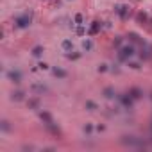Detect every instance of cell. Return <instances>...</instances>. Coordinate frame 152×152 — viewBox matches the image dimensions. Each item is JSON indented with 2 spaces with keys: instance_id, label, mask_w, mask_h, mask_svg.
Masks as SVG:
<instances>
[{
  "instance_id": "6",
  "label": "cell",
  "mask_w": 152,
  "mask_h": 152,
  "mask_svg": "<svg viewBox=\"0 0 152 152\" xmlns=\"http://www.w3.org/2000/svg\"><path fill=\"white\" fill-rule=\"evenodd\" d=\"M115 11H116V14L122 18V20H125L127 16H129V6H123V4H118V6H115Z\"/></svg>"
},
{
  "instance_id": "11",
  "label": "cell",
  "mask_w": 152,
  "mask_h": 152,
  "mask_svg": "<svg viewBox=\"0 0 152 152\" xmlns=\"http://www.w3.org/2000/svg\"><path fill=\"white\" fill-rule=\"evenodd\" d=\"M52 74H54V75L57 77V79H66V77H68L66 70H63V68H57V66H56V68L52 70Z\"/></svg>"
},
{
  "instance_id": "21",
  "label": "cell",
  "mask_w": 152,
  "mask_h": 152,
  "mask_svg": "<svg viewBox=\"0 0 152 152\" xmlns=\"http://www.w3.org/2000/svg\"><path fill=\"white\" fill-rule=\"evenodd\" d=\"M86 109H88V111H95L97 109V104L93 100H86Z\"/></svg>"
},
{
  "instance_id": "26",
  "label": "cell",
  "mask_w": 152,
  "mask_h": 152,
  "mask_svg": "<svg viewBox=\"0 0 152 152\" xmlns=\"http://www.w3.org/2000/svg\"><path fill=\"white\" fill-rule=\"evenodd\" d=\"M38 68H39V70H49V64H47V63H39Z\"/></svg>"
},
{
  "instance_id": "7",
  "label": "cell",
  "mask_w": 152,
  "mask_h": 152,
  "mask_svg": "<svg viewBox=\"0 0 152 152\" xmlns=\"http://www.w3.org/2000/svg\"><path fill=\"white\" fill-rule=\"evenodd\" d=\"M7 79H9L11 82H14V84H20V82H21V74H20L18 70H9V72H7Z\"/></svg>"
},
{
  "instance_id": "17",
  "label": "cell",
  "mask_w": 152,
  "mask_h": 152,
  "mask_svg": "<svg viewBox=\"0 0 152 152\" xmlns=\"http://www.w3.org/2000/svg\"><path fill=\"white\" fill-rule=\"evenodd\" d=\"M61 47H63V49H64V50H66V52H70V50H72V49H74V43H72V41H70V39H64V41H63V43H61Z\"/></svg>"
},
{
  "instance_id": "8",
  "label": "cell",
  "mask_w": 152,
  "mask_h": 152,
  "mask_svg": "<svg viewBox=\"0 0 152 152\" xmlns=\"http://www.w3.org/2000/svg\"><path fill=\"white\" fill-rule=\"evenodd\" d=\"M31 90L34 91V93H38V95H43V93H49V88L45 84H32L31 86Z\"/></svg>"
},
{
  "instance_id": "3",
  "label": "cell",
  "mask_w": 152,
  "mask_h": 152,
  "mask_svg": "<svg viewBox=\"0 0 152 152\" xmlns=\"http://www.w3.org/2000/svg\"><path fill=\"white\" fill-rule=\"evenodd\" d=\"M134 52H136V50H134L133 45H125V47L120 49V52H118V59H120V61H127L129 57H133V56H134Z\"/></svg>"
},
{
  "instance_id": "9",
  "label": "cell",
  "mask_w": 152,
  "mask_h": 152,
  "mask_svg": "<svg viewBox=\"0 0 152 152\" xmlns=\"http://www.w3.org/2000/svg\"><path fill=\"white\" fill-rule=\"evenodd\" d=\"M24 98H25V91H21V90H16V91L11 93V100H14V102H20Z\"/></svg>"
},
{
  "instance_id": "30",
  "label": "cell",
  "mask_w": 152,
  "mask_h": 152,
  "mask_svg": "<svg viewBox=\"0 0 152 152\" xmlns=\"http://www.w3.org/2000/svg\"><path fill=\"white\" fill-rule=\"evenodd\" d=\"M138 20H140V21H145V20H147V14H145V13H140V14H138Z\"/></svg>"
},
{
  "instance_id": "15",
  "label": "cell",
  "mask_w": 152,
  "mask_h": 152,
  "mask_svg": "<svg viewBox=\"0 0 152 152\" xmlns=\"http://www.w3.org/2000/svg\"><path fill=\"white\" fill-rule=\"evenodd\" d=\"M98 31H100V24H98V21H93L91 27H90V36H95Z\"/></svg>"
},
{
  "instance_id": "1",
  "label": "cell",
  "mask_w": 152,
  "mask_h": 152,
  "mask_svg": "<svg viewBox=\"0 0 152 152\" xmlns=\"http://www.w3.org/2000/svg\"><path fill=\"white\" fill-rule=\"evenodd\" d=\"M32 11H27V13H24L21 16H18L16 20H14V25L18 27V29H27L31 24H32Z\"/></svg>"
},
{
  "instance_id": "5",
  "label": "cell",
  "mask_w": 152,
  "mask_h": 152,
  "mask_svg": "<svg viewBox=\"0 0 152 152\" xmlns=\"http://www.w3.org/2000/svg\"><path fill=\"white\" fill-rule=\"evenodd\" d=\"M118 100L122 102V106L125 107V109H133V100H134V98L129 95V93H127V95H118Z\"/></svg>"
},
{
  "instance_id": "2",
  "label": "cell",
  "mask_w": 152,
  "mask_h": 152,
  "mask_svg": "<svg viewBox=\"0 0 152 152\" xmlns=\"http://www.w3.org/2000/svg\"><path fill=\"white\" fill-rule=\"evenodd\" d=\"M122 143L127 145V147H134V148H145L147 147V143L143 140L136 138V136H123L122 138Z\"/></svg>"
},
{
  "instance_id": "32",
  "label": "cell",
  "mask_w": 152,
  "mask_h": 152,
  "mask_svg": "<svg viewBox=\"0 0 152 152\" xmlns=\"http://www.w3.org/2000/svg\"><path fill=\"white\" fill-rule=\"evenodd\" d=\"M97 131L102 133V131H106V127H104V125H97Z\"/></svg>"
},
{
  "instance_id": "18",
  "label": "cell",
  "mask_w": 152,
  "mask_h": 152,
  "mask_svg": "<svg viewBox=\"0 0 152 152\" xmlns=\"http://www.w3.org/2000/svg\"><path fill=\"white\" fill-rule=\"evenodd\" d=\"M129 38H131V41H133V43H140V45H143V43H145V41H141V39H140V36H138L136 32H129Z\"/></svg>"
},
{
  "instance_id": "33",
  "label": "cell",
  "mask_w": 152,
  "mask_h": 152,
  "mask_svg": "<svg viewBox=\"0 0 152 152\" xmlns=\"http://www.w3.org/2000/svg\"><path fill=\"white\" fill-rule=\"evenodd\" d=\"M150 98H152V93H150Z\"/></svg>"
},
{
  "instance_id": "16",
  "label": "cell",
  "mask_w": 152,
  "mask_h": 152,
  "mask_svg": "<svg viewBox=\"0 0 152 152\" xmlns=\"http://www.w3.org/2000/svg\"><path fill=\"white\" fill-rule=\"evenodd\" d=\"M43 52H45V49H43L41 45H38V47H34V49H32V56H34V57H41V54H43Z\"/></svg>"
},
{
  "instance_id": "22",
  "label": "cell",
  "mask_w": 152,
  "mask_h": 152,
  "mask_svg": "<svg viewBox=\"0 0 152 152\" xmlns=\"http://www.w3.org/2000/svg\"><path fill=\"white\" fill-rule=\"evenodd\" d=\"M122 41H123V38H120V36H118V38H115L113 45H115V47H120V49H122Z\"/></svg>"
},
{
  "instance_id": "14",
  "label": "cell",
  "mask_w": 152,
  "mask_h": 152,
  "mask_svg": "<svg viewBox=\"0 0 152 152\" xmlns=\"http://www.w3.org/2000/svg\"><path fill=\"white\" fill-rule=\"evenodd\" d=\"M104 97H106V98H115V90L111 88V86L104 88Z\"/></svg>"
},
{
  "instance_id": "28",
  "label": "cell",
  "mask_w": 152,
  "mask_h": 152,
  "mask_svg": "<svg viewBox=\"0 0 152 152\" xmlns=\"http://www.w3.org/2000/svg\"><path fill=\"white\" fill-rule=\"evenodd\" d=\"M84 32H86V31H84V27H82V25H79V27H77V34H79V36H84Z\"/></svg>"
},
{
  "instance_id": "23",
  "label": "cell",
  "mask_w": 152,
  "mask_h": 152,
  "mask_svg": "<svg viewBox=\"0 0 152 152\" xmlns=\"http://www.w3.org/2000/svg\"><path fill=\"white\" fill-rule=\"evenodd\" d=\"M66 57H68V59H72V61H75V59H79V57H81V54H79V52H75V54H66Z\"/></svg>"
},
{
  "instance_id": "29",
  "label": "cell",
  "mask_w": 152,
  "mask_h": 152,
  "mask_svg": "<svg viewBox=\"0 0 152 152\" xmlns=\"http://www.w3.org/2000/svg\"><path fill=\"white\" fill-rule=\"evenodd\" d=\"M97 70H98L100 74H102V72H106V70H107V64H98V68H97Z\"/></svg>"
},
{
  "instance_id": "10",
  "label": "cell",
  "mask_w": 152,
  "mask_h": 152,
  "mask_svg": "<svg viewBox=\"0 0 152 152\" xmlns=\"http://www.w3.org/2000/svg\"><path fill=\"white\" fill-rule=\"evenodd\" d=\"M39 118H41V122L45 123V125H49V123H52L54 120H52V116H50V113H47V111H41L39 113Z\"/></svg>"
},
{
  "instance_id": "13",
  "label": "cell",
  "mask_w": 152,
  "mask_h": 152,
  "mask_svg": "<svg viewBox=\"0 0 152 152\" xmlns=\"http://www.w3.org/2000/svg\"><path fill=\"white\" fill-rule=\"evenodd\" d=\"M82 50H86V52L93 50V41H91V39H84V41H82Z\"/></svg>"
},
{
  "instance_id": "4",
  "label": "cell",
  "mask_w": 152,
  "mask_h": 152,
  "mask_svg": "<svg viewBox=\"0 0 152 152\" xmlns=\"http://www.w3.org/2000/svg\"><path fill=\"white\" fill-rule=\"evenodd\" d=\"M150 57H152V45L143 43V45H141V52H140V59L141 61H148Z\"/></svg>"
},
{
  "instance_id": "25",
  "label": "cell",
  "mask_w": 152,
  "mask_h": 152,
  "mask_svg": "<svg viewBox=\"0 0 152 152\" xmlns=\"http://www.w3.org/2000/svg\"><path fill=\"white\" fill-rule=\"evenodd\" d=\"M74 20H75V24H79V25H81V24H82V14H81V13H77Z\"/></svg>"
},
{
  "instance_id": "19",
  "label": "cell",
  "mask_w": 152,
  "mask_h": 152,
  "mask_svg": "<svg viewBox=\"0 0 152 152\" xmlns=\"http://www.w3.org/2000/svg\"><path fill=\"white\" fill-rule=\"evenodd\" d=\"M39 107V98H31L29 100V109H38Z\"/></svg>"
},
{
  "instance_id": "24",
  "label": "cell",
  "mask_w": 152,
  "mask_h": 152,
  "mask_svg": "<svg viewBox=\"0 0 152 152\" xmlns=\"http://www.w3.org/2000/svg\"><path fill=\"white\" fill-rule=\"evenodd\" d=\"M91 131H93V125H91V123H86V125H84V133H86V134H90Z\"/></svg>"
},
{
  "instance_id": "27",
  "label": "cell",
  "mask_w": 152,
  "mask_h": 152,
  "mask_svg": "<svg viewBox=\"0 0 152 152\" xmlns=\"http://www.w3.org/2000/svg\"><path fill=\"white\" fill-rule=\"evenodd\" d=\"M129 66L134 68V70H140V68H141V66H140V63H129Z\"/></svg>"
},
{
  "instance_id": "31",
  "label": "cell",
  "mask_w": 152,
  "mask_h": 152,
  "mask_svg": "<svg viewBox=\"0 0 152 152\" xmlns=\"http://www.w3.org/2000/svg\"><path fill=\"white\" fill-rule=\"evenodd\" d=\"M113 74H120V68H118V64H113V68H111Z\"/></svg>"
},
{
  "instance_id": "12",
  "label": "cell",
  "mask_w": 152,
  "mask_h": 152,
  "mask_svg": "<svg viewBox=\"0 0 152 152\" xmlns=\"http://www.w3.org/2000/svg\"><path fill=\"white\" fill-rule=\"evenodd\" d=\"M129 95H131L134 100H138V98H141V95H143V91L140 90V88H131L129 90Z\"/></svg>"
},
{
  "instance_id": "20",
  "label": "cell",
  "mask_w": 152,
  "mask_h": 152,
  "mask_svg": "<svg viewBox=\"0 0 152 152\" xmlns=\"http://www.w3.org/2000/svg\"><path fill=\"white\" fill-rule=\"evenodd\" d=\"M0 129H2L4 133H9V131H11V125H9V122H7V120H2V122H0Z\"/></svg>"
}]
</instances>
